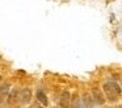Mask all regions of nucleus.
I'll use <instances>...</instances> for the list:
<instances>
[{
    "mask_svg": "<svg viewBox=\"0 0 122 108\" xmlns=\"http://www.w3.org/2000/svg\"><path fill=\"white\" fill-rule=\"evenodd\" d=\"M102 88H104V92H105L106 99L110 100V102L118 100V96L122 94V87L114 80H109L106 83H104Z\"/></svg>",
    "mask_w": 122,
    "mask_h": 108,
    "instance_id": "1",
    "label": "nucleus"
},
{
    "mask_svg": "<svg viewBox=\"0 0 122 108\" xmlns=\"http://www.w3.org/2000/svg\"><path fill=\"white\" fill-rule=\"evenodd\" d=\"M91 95H92L93 97V102L96 103V105H104L106 102V97L104 96L102 91H101L100 88H92V91H91Z\"/></svg>",
    "mask_w": 122,
    "mask_h": 108,
    "instance_id": "2",
    "label": "nucleus"
},
{
    "mask_svg": "<svg viewBox=\"0 0 122 108\" xmlns=\"http://www.w3.org/2000/svg\"><path fill=\"white\" fill-rule=\"evenodd\" d=\"M19 96H20V88L19 87H13L9 91L8 96H7V103L9 105H16L19 103Z\"/></svg>",
    "mask_w": 122,
    "mask_h": 108,
    "instance_id": "3",
    "label": "nucleus"
},
{
    "mask_svg": "<svg viewBox=\"0 0 122 108\" xmlns=\"http://www.w3.org/2000/svg\"><path fill=\"white\" fill-rule=\"evenodd\" d=\"M30 100H32V90L25 87V88H22L21 91H20L19 102L21 103L22 105H26L30 103Z\"/></svg>",
    "mask_w": 122,
    "mask_h": 108,
    "instance_id": "4",
    "label": "nucleus"
},
{
    "mask_svg": "<svg viewBox=\"0 0 122 108\" xmlns=\"http://www.w3.org/2000/svg\"><path fill=\"white\" fill-rule=\"evenodd\" d=\"M9 91H11V84L9 83H3L0 86V104L7 102V96H8Z\"/></svg>",
    "mask_w": 122,
    "mask_h": 108,
    "instance_id": "5",
    "label": "nucleus"
},
{
    "mask_svg": "<svg viewBox=\"0 0 122 108\" xmlns=\"http://www.w3.org/2000/svg\"><path fill=\"white\" fill-rule=\"evenodd\" d=\"M70 102H71V94L68 91H63L61 95V107H68Z\"/></svg>",
    "mask_w": 122,
    "mask_h": 108,
    "instance_id": "6",
    "label": "nucleus"
},
{
    "mask_svg": "<svg viewBox=\"0 0 122 108\" xmlns=\"http://www.w3.org/2000/svg\"><path fill=\"white\" fill-rule=\"evenodd\" d=\"M37 100L41 103L42 105H49V99H47V95L42 91V90H38L37 91Z\"/></svg>",
    "mask_w": 122,
    "mask_h": 108,
    "instance_id": "7",
    "label": "nucleus"
},
{
    "mask_svg": "<svg viewBox=\"0 0 122 108\" xmlns=\"http://www.w3.org/2000/svg\"><path fill=\"white\" fill-rule=\"evenodd\" d=\"M81 100H83V103H84V107H95L96 105V103L93 102L92 95H89V94H84L81 97Z\"/></svg>",
    "mask_w": 122,
    "mask_h": 108,
    "instance_id": "8",
    "label": "nucleus"
},
{
    "mask_svg": "<svg viewBox=\"0 0 122 108\" xmlns=\"http://www.w3.org/2000/svg\"><path fill=\"white\" fill-rule=\"evenodd\" d=\"M72 100V107H84V103H83L81 97H79L77 95H74V99Z\"/></svg>",
    "mask_w": 122,
    "mask_h": 108,
    "instance_id": "9",
    "label": "nucleus"
},
{
    "mask_svg": "<svg viewBox=\"0 0 122 108\" xmlns=\"http://www.w3.org/2000/svg\"><path fill=\"white\" fill-rule=\"evenodd\" d=\"M0 82H1V75H0Z\"/></svg>",
    "mask_w": 122,
    "mask_h": 108,
    "instance_id": "10",
    "label": "nucleus"
},
{
    "mask_svg": "<svg viewBox=\"0 0 122 108\" xmlns=\"http://www.w3.org/2000/svg\"><path fill=\"white\" fill-rule=\"evenodd\" d=\"M121 87H122V86H121Z\"/></svg>",
    "mask_w": 122,
    "mask_h": 108,
    "instance_id": "11",
    "label": "nucleus"
}]
</instances>
